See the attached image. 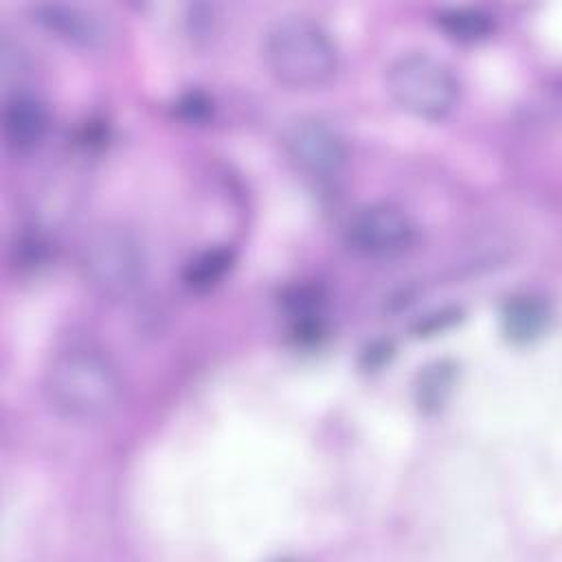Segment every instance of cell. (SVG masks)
Here are the masks:
<instances>
[{
	"instance_id": "6da1fadb",
	"label": "cell",
	"mask_w": 562,
	"mask_h": 562,
	"mask_svg": "<svg viewBox=\"0 0 562 562\" xmlns=\"http://www.w3.org/2000/svg\"><path fill=\"white\" fill-rule=\"evenodd\" d=\"M44 395L59 417L75 424H99L119 408L123 380L108 353L77 342L59 349L46 364Z\"/></svg>"
},
{
	"instance_id": "7a4b0ae2",
	"label": "cell",
	"mask_w": 562,
	"mask_h": 562,
	"mask_svg": "<svg viewBox=\"0 0 562 562\" xmlns=\"http://www.w3.org/2000/svg\"><path fill=\"white\" fill-rule=\"evenodd\" d=\"M263 61L272 79L290 90H318L338 72L331 35L307 15H285L263 37Z\"/></svg>"
},
{
	"instance_id": "3957f363",
	"label": "cell",
	"mask_w": 562,
	"mask_h": 562,
	"mask_svg": "<svg viewBox=\"0 0 562 562\" xmlns=\"http://www.w3.org/2000/svg\"><path fill=\"white\" fill-rule=\"evenodd\" d=\"M79 270L94 294L108 301H125L145 281V248L132 228L103 224L86 235L79 248Z\"/></svg>"
},
{
	"instance_id": "277c9868",
	"label": "cell",
	"mask_w": 562,
	"mask_h": 562,
	"mask_svg": "<svg viewBox=\"0 0 562 562\" xmlns=\"http://www.w3.org/2000/svg\"><path fill=\"white\" fill-rule=\"evenodd\" d=\"M386 90L400 110L424 121L448 119L459 103V79L452 68L428 53H404L386 70Z\"/></svg>"
},
{
	"instance_id": "5b68a950",
	"label": "cell",
	"mask_w": 562,
	"mask_h": 562,
	"mask_svg": "<svg viewBox=\"0 0 562 562\" xmlns=\"http://www.w3.org/2000/svg\"><path fill=\"white\" fill-rule=\"evenodd\" d=\"M345 241L362 257L389 259L413 246L415 224L400 206L373 202L349 215L345 224Z\"/></svg>"
},
{
	"instance_id": "8992f818",
	"label": "cell",
	"mask_w": 562,
	"mask_h": 562,
	"mask_svg": "<svg viewBox=\"0 0 562 562\" xmlns=\"http://www.w3.org/2000/svg\"><path fill=\"white\" fill-rule=\"evenodd\" d=\"M288 160L310 178H334L347 165L342 136L321 119H299L281 136Z\"/></svg>"
},
{
	"instance_id": "52a82bcc",
	"label": "cell",
	"mask_w": 562,
	"mask_h": 562,
	"mask_svg": "<svg viewBox=\"0 0 562 562\" xmlns=\"http://www.w3.org/2000/svg\"><path fill=\"white\" fill-rule=\"evenodd\" d=\"M31 15L50 37L79 50H103L114 35L108 15L83 4L42 2L31 7Z\"/></svg>"
},
{
	"instance_id": "ba28073f",
	"label": "cell",
	"mask_w": 562,
	"mask_h": 562,
	"mask_svg": "<svg viewBox=\"0 0 562 562\" xmlns=\"http://www.w3.org/2000/svg\"><path fill=\"white\" fill-rule=\"evenodd\" d=\"M48 130L46 105L26 90H13L2 105V136L9 149L24 154L35 149Z\"/></svg>"
},
{
	"instance_id": "9c48e42d",
	"label": "cell",
	"mask_w": 562,
	"mask_h": 562,
	"mask_svg": "<svg viewBox=\"0 0 562 562\" xmlns=\"http://www.w3.org/2000/svg\"><path fill=\"white\" fill-rule=\"evenodd\" d=\"M549 323V307L536 296H514L503 307L501 325L507 340L525 345L536 340Z\"/></svg>"
},
{
	"instance_id": "30bf717a",
	"label": "cell",
	"mask_w": 562,
	"mask_h": 562,
	"mask_svg": "<svg viewBox=\"0 0 562 562\" xmlns=\"http://www.w3.org/2000/svg\"><path fill=\"white\" fill-rule=\"evenodd\" d=\"M437 26L452 40L459 42H479L490 35L492 18L481 9L452 7L437 13Z\"/></svg>"
},
{
	"instance_id": "8fae6325",
	"label": "cell",
	"mask_w": 562,
	"mask_h": 562,
	"mask_svg": "<svg viewBox=\"0 0 562 562\" xmlns=\"http://www.w3.org/2000/svg\"><path fill=\"white\" fill-rule=\"evenodd\" d=\"M233 250L231 248H209L204 252H200L198 257H193L187 268H184V283L191 288V290H198V292H204L213 285H217L224 274L231 270L233 266Z\"/></svg>"
},
{
	"instance_id": "7c38bea8",
	"label": "cell",
	"mask_w": 562,
	"mask_h": 562,
	"mask_svg": "<svg viewBox=\"0 0 562 562\" xmlns=\"http://www.w3.org/2000/svg\"><path fill=\"white\" fill-rule=\"evenodd\" d=\"M452 378H454L452 367H446L443 362H439V364L430 367L428 371H424L422 382L417 386V391H419V406L422 408H437V406H441L446 395L450 393Z\"/></svg>"
}]
</instances>
